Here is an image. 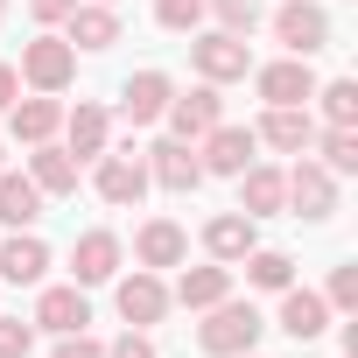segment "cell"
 I'll use <instances>...</instances> for the list:
<instances>
[{
	"mask_svg": "<svg viewBox=\"0 0 358 358\" xmlns=\"http://www.w3.org/2000/svg\"><path fill=\"white\" fill-rule=\"evenodd\" d=\"M260 330H267V323H260V309L225 295V302H211V316L197 323V344H204L211 358H246V351L260 344Z\"/></svg>",
	"mask_w": 358,
	"mask_h": 358,
	"instance_id": "cell-1",
	"label": "cell"
},
{
	"mask_svg": "<svg viewBox=\"0 0 358 358\" xmlns=\"http://www.w3.org/2000/svg\"><path fill=\"white\" fill-rule=\"evenodd\" d=\"M15 78H29L36 92H64L71 78H78V50L64 43V36H36L29 50H22V71Z\"/></svg>",
	"mask_w": 358,
	"mask_h": 358,
	"instance_id": "cell-2",
	"label": "cell"
},
{
	"mask_svg": "<svg viewBox=\"0 0 358 358\" xmlns=\"http://www.w3.org/2000/svg\"><path fill=\"white\" fill-rule=\"evenodd\" d=\"M274 36L288 57H316L330 43V15L316 8V0H281V15H274Z\"/></svg>",
	"mask_w": 358,
	"mask_h": 358,
	"instance_id": "cell-3",
	"label": "cell"
},
{
	"mask_svg": "<svg viewBox=\"0 0 358 358\" xmlns=\"http://www.w3.org/2000/svg\"><path fill=\"white\" fill-rule=\"evenodd\" d=\"M281 183H288V204H295V218H330L337 211V176L323 169V162H295L288 176H281Z\"/></svg>",
	"mask_w": 358,
	"mask_h": 358,
	"instance_id": "cell-4",
	"label": "cell"
},
{
	"mask_svg": "<svg viewBox=\"0 0 358 358\" xmlns=\"http://www.w3.org/2000/svg\"><path fill=\"white\" fill-rule=\"evenodd\" d=\"M190 57H197V71H204V85H232V78H246L253 71V50H246V36H197L190 43Z\"/></svg>",
	"mask_w": 358,
	"mask_h": 358,
	"instance_id": "cell-5",
	"label": "cell"
},
{
	"mask_svg": "<svg viewBox=\"0 0 358 358\" xmlns=\"http://www.w3.org/2000/svg\"><path fill=\"white\" fill-rule=\"evenodd\" d=\"M253 85H260V99H267V106H309V99H316V71H309V57L260 64V71H253Z\"/></svg>",
	"mask_w": 358,
	"mask_h": 358,
	"instance_id": "cell-6",
	"label": "cell"
},
{
	"mask_svg": "<svg viewBox=\"0 0 358 358\" xmlns=\"http://www.w3.org/2000/svg\"><path fill=\"white\" fill-rule=\"evenodd\" d=\"M162 120H169V141H190V148H197V141L218 127V85H197V92H183V99H169Z\"/></svg>",
	"mask_w": 358,
	"mask_h": 358,
	"instance_id": "cell-7",
	"label": "cell"
},
{
	"mask_svg": "<svg viewBox=\"0 0 358 358\" xmlns=\"http://www.w3.org/2000/svg\"><path fill=\"white\" fill-rule=\"evenodd\" d=\"M148 176H155L162 190L190 197V190L204 183V162H197V148H190V141H162V148H148Z\"/></svg>",
	"mask_w": 358,
	"mask_h": 358,
	"instance_id": "cell-8",
	"label": "cell"
},
{
	"mask_svg": "<svg viewBox=\"0 0 358 358\" xmlns=\"http://www.w3.org/2000/svg\"><path fill=\"white\" fill-rule=\"evenodd\" d=\"M120 316H127V330H148V323L169 316V288L155 281V267H134L120 281Z\"/></svg>",
	"mask_w": 358,
	"mask_h": 358,
	"instance_id": "cell-9",
	"label": "cell"
},
{
	"mask_svg": "<svg viewBox=\"0 0 358 358\" xmlns=\"http://www.w3.org/2000/svg\"><path fill=\"white\" fill-rule=\"evenodd\" d=\"M253 141H267L281 155H309L316 148V120H309V106H267V120H260Z\"/></svg>",
	"mask_w": 358,
	"mask_h": 358,
	"instance_id": "cell-10",
	"label": "cell"
},
{
	"mask_svg": "<svg viewBox=\"0 0 358 358\" xmlns=\"http://www.w3.org/2000/svg\"><path fill=\"white\" fill-rule=\"evenodd\" d=\"M253 148H260L253 127H225V120H218V127L204 134V155H197V162H204V176H239V169L253 162Z\"/></svg>",
	"mask_w": 358,
	"mask_h": 358,
	"instance_id": "cell-11",
	"label": "cell"
},
{
	"mask_svg": "<svg viewBox=\"0 0 358 358\" xmlns=\"http://www.w3.org/2000/svg\"><path fill=\"white\" fill-rule=\"evenodd\" d=\"M92 183H99L106 204H141V197H148V169L134 162V148H127V155H99V176H92Z\"/></svg>",
	"mask_w": 358,
	"mask_h": 358,
	"instance_id": "cell-12",
	"label": "cell"
},
{
	"mask_svg": "<svg viewBox=\"0 0 358 358\" xmlns=\"http://www.w3.org/2000/svg\"><path fill=\"white\" fill-rule=\"evenodd\" d=\"M64 29H71V36H64L71 50H113V43H120V15L106 8V0H92V8L78 0V8L64 15Z\"/></svg>",
	"mask_w": 358,
	"mask_h": 358,
	"instance_id": "cell-13",
	"label": "cell"
},
{
	"mask_svg": "<svg viewBox=\"0 0 358 358\" xmlns=\"http://www.w3.org/2000/svg\"><path fill=\"white\" fill-rule=\"evenodd\" d=\"M169 99H176V85H169L162 71H141V78H127L120 113H127V127H148V120H162V113H169Z\"/></svg>",
	"mask_w": 358,
	"mask_h": 358,
	"instance_id": "cell-14",
	"label": "cell"
},
{
	"mask_svg": "<svg viewBox=\"0 0 358 358\" xmlns=\"http://www.w3.org/2000/svg\"><path fill=\"white\" fill-rule=\"evenodd\" d=\"M71 274H78V288L113 281V274H120V239H113V232H85V239L71 246Z\"/></svg>",
	"mask_w": 358,
	"mask_h": 358,
	"instance_id": "cell-15",
	"label": "cell"
},
{
	"mask_svg": "<svg viewBox=\"0 0 358 358\" xmlns=\"http://www.w3.org/2000/svg\"><path fill=\"white\" fill-rule=\"evenodd\" d=\"M29 183H36L43 197H71V190H78V155L36 141V155H29Z\"/></svg>",
	"mask_w": 358,
	"mask_h": 358,
	"instance_id": "cell-16",
	"label": "cell"
},
{
	"mask_svg": "<svg viewBox=\"0 0 358 358\" xmlns=\"http://www.w3.org/2000/svg\"><path fill=\"white\" fill-rule=\"evenodd\" d=\"M281 204H288L281 169H260V162H246V169H239V211H246V218H274Z\"/></svg>",
	"mask_w": 358,
	"mask_h": 358,
	"instance_id": "cell-17",
	"label": "cell"
},
{
	"mask_svg": "<svg viewBox=\"0 0 358 358\" xmlns=\"http://www.w3.org/2000/svg\"><path fill=\"white\" fill-rule=\"evenodd\" d=\"M134 253H141V267H183L190 232L176 225V218H148V225H141V239H134Z\"/></svg>",
	"mask_w": 358,
	"mask_h": 358,
	"instance_id": "cell-18",
	"label": "cell"
},
{
	"mask_svg": "<svg viewBox=\"0 0 358 358\" xmlns=\"http://www.w3.org/2000/svg\"><path fill=\"white\" fill-rule=\"evenodd\" d=\"M260 218H246V211H225V218H211L204 225V253L211 260H246L253 246H260V232H253Z\"/></svg>",
	"mask_w": 358,
	"mask_h": 358,
	"instance_id": "cell-19",
	"label": "cell"
},
{
	"mask_svg": "<svg viewBox=\"0 0 358 358\" xmlns=\"http://www.w3.org/2000/svg\"><path fill=\"white\" fill-rule=\"evenodd\" d=\"M36 323H43V330H57V337L85 330V323H92V302H85V288H78V281H71V288H43V302H36Z\"/></svg>",
	"mask_w": 358,
	"mask_h": 358,
	"instance_id": "cell-20",
	"label": "cell"
},
{
	"mask_svg": "<svg viewBox=\"0 0 358 358\" xmlns=\"http://www.w3.org/2000/svg\"><path fill=\"white\" fill-rule=\"evenodd\" d=\"M323 323H330V302L288 281V288H281V330H288L295 344H309V337H323Z\"/></svg>",
	"mask_w": 358,
	"mask_h": 358,
	"instance_id": "cell-21",
	"label": "cell"
},
{
	"mask_svg": "<svg viewBox=\"0 0 358 358\" xmlns=\"http://www.w3.org/2000/svg\"><path fill=\"white\" fill-rule=\"evenodd\" d=\"M43 274H50V246H43L36 232H15L8 246H0V281L29 288V281H43Z\"/></svg>",
	"mask_w": 358,
	"mask_h": 358,
	"instance_id": "cell-22",
	"label": "cell"
},
{
	"mask_svg": "<svg viewBox=\"0 0 358 358\" xmlns=\"http://www.w3.org/2000/svg\"><path fill=\"white\" fill-rule=\"evenodd\" d=\"M36 218H43V190L29 183V176H8V169H0V225L29 232Z\"/></svg>",
	"mask_w": 358,
	"mask_h": 358,
	"instance_id": "cell-23",
	"label": "cell"
},
{
	"mask_svg": "<svg viewBox=\"0 0 358 358\" xmlns=\"http://www.w3.org/2000/svg\"><path fill=\"white\" fill-rule=\"evenodd\" d=\"M232 295V267H183V281H176V302L183 309H211Z\"/></svg>",
	"mask_w": 358,
	"mask_h": 358,
	"instance_id": "cell-24",
	"label": "cell"
},
{
	"mask_svg": "<svg viewBox=\"0 0 358 358\" xmlns=\"http://www.w3.org/2000/svg\"><path fill=\"white\" fill-rule=\"evenodd\" d=\"M15 113V141H50L57 127H64V106H57V92H43V99H22V106H8Z\"/></svg>",
	"mask_w": 358,
	"mask_h": 358,
	"instance_id": "cell-25",
	"label": "cell"
},
{
	"mask_svg": "<svg viewBox=\"0 0 358 358\" xmlns=\"http://www.w3.org/2000/svg\"><path fill=\"white\" fill-rule=\"evenodd\" d=\"M106 106H78V113H64V134H71V155L78 162H99L106 155Z\"/></svg>",
	"mask_w": 358,
	"mask_h": 358,
	"instance_id": "cell-26",
	"label": "cell"
},
{
	"mask_svg": "<svg viewBox=\"0 0 358 358\" xmlns=\"http://www.w3.org/2000/svg\"><path fill=\"white\" fill-rule=\"evenodd\" d=\"M246 281L281 295V288L295 281V260H288V253H274V246H253V253H246Z\"/></svg>",
	"mask_w": 358,
	"mask_h": 358,
	"instance_id": "cell-27",
	"label": "cell"
},
{
	"mask_svg": "<svg viewBox=\"0 0 358 358\" xmlns=\"http://www.w3.org/2000/svg\"><path fill=\"white\" fill-rule=\"evenodd\" d=\"M316 141H323V169L330 176H358V127H330Z\"/></svg>",
	"mask_w": 358,
	"mask_h": 358,
	"instance_id": "cell-28",
	"label": "cell"
},
{
	"mask_svg": "<svg viewBox=\"0 0 358 358\" xmlns=\"http://www.w3.org/2000/svg\"><path fill=\"white\" fill-rule=\"evenodd\" d=\"M316 99H323V113H330V127H358V85H351V78H337V85H323Z\"/></svg>",
	"mask_w": 358,
	"mask_h": 358,
	"instance_id": "cell-29",
	"label": "cell"
},
{
	"mask_svg": "<svg viewBox=\"0 0 358 358\" xmlns=\"http://www.w3.org/2000/svg\"><path fill=\"white\" fill-rule=\"evenodd\" d=\"M204 8L225 22V36H253L260 29V0H204Z\"/></svg>",
	"mask_w": 358,
	"mask_h": 358,
	"instance_id": "cell-30",
	"label": "cell"
},
{
	"mask_svg": "<svg viewBox=\"0 0 358 358\" xmlns=\"http://www.w3.org/2000/svg\"><path fill=\"white\" fill-rule=\"evenodd\" d=\"M155 22L176 29V36H190V29L204 22V0H155Z\"/></svg>",
	"mask_w": 358,
	"mask_h": 358,
	"instance_id": "cell-31",
	"label": "cell"
},
{
	"mask_svg": "<svg viewBox=\"0 0 358 358\" xmlns=\"http://www.w3.org/2000/svg\"><path fill=\"white\" fill-rule=\"evenodd\" d=\"M36 351V330L15 323V316H0V358H29Z\"/></svg>",
	"mask_w": 358,
	"mask_h": 358,
	"instance_id": "cell-32",
	"label": "cell"
},
{
	"mask_svg": "<svg viewBox=\"0 0 358 358\" xmlns=\"http://www.w3.org/2000/svg\"><path fill=\"white\" fill-rule=\"evenodd\" d=\"M330 309H358V267H337L330 274V295H323Z\"/></svg>",
	"mask_w": 358,
	"mask_h": 358,
	"instance_id": "cell-33",
	"label": "cell"
},
{
	"mask_svg": "<svg viewBox=\"0 0 358 358\" xmlns=\"http://www.w3.org/2000/svg\"><path fill=\"white\" fill-rule=\"evenodd\" d=\"M106 358H155V344H148V330H127V337L106 344Z\"/></svg>",
	"mask_w": 358,
	"mask_h": 358,
	"instance_id": "cell-34",
	"label": "cell"
},
{
	"mask_svg": "<svg viewBox=\"0 0 358 358\" xmlns=\"http://www.w3.org/2000/svg\"><path fill=\"white\" fill-rule=\"evenodd\" d=\"M57 358H106V344L85 337V330H71V337H57Z\"/></svg>",
	"mask_w": 358,
	"mask_h": 358,
	"instance_id": "cell-35",
	"label": "cell"
},
{
	"mask_svg": "<svg viewBox=\"0 0 358 358\" xmlns=\"http://www.w3.org/2000/svg\"><path fill=\"white\" fill-rule=\"evenodd\" d=\"M71 8H78V0H29V15H36V22H64Z\"/></svg>",
	"mask_w": 358,
	"mask_h": 358,
	"instance_id": "cell-36",
	"label": "cell"
},
{
	"mask_svg": "<svg viewBox=\"0 0 358 358\" xmlns=\"http://www.w3.org/2000/svg\"><path fill=\"white\" fill-rule=\"evenodd\" d=\"M15 85H22V78H15V64H0V113L15 106Z\"/></svg>",
	"mask_w": 358,
	"mask_h": 358,
	"instance_id": "cell-37",
	"label": "cell"
},
{
	"mask_svg": "<svg viewBox=\"0 0 358 358\" xmlns=\"http://www.w3.org/2000/svg\"><path fill=\"white\" fill-rule=\"evenodd\" d=\"M0 15H8V0H0Z\"/></svg>",
	"mask_w": 358,
	"mask_h": 358,
	"instance_id": "cell-38",
	"label": "cell"
},
{
	"mask_svg": "<svg viewBox=\"0 0 358 358\" xmlns=\"http://www.w3.org/2000/svg\"><path fill=\"white\" fill-rule=\"evenodd\" d=\"M106 8H113V0H106Z\"/></svg>",
	"mask_w": 358,
	"mask_h": 358,
	"instance_id": "cell-39",
	"label": "cell"
},
{
	"mask_svg": "<svg viewBox=\"0 0 358 358\" xmlns=\"http://www.w3.org/2000/svg\"><path fill=\"white\" fill-rule=\"evenodd\" d=\"M246 358H253V351H246Z\"/></svg>",
	"mask_w": 358,
	"mask_h": 358,
	"instance_id": "cell-40",
	"label": "cell"
}]
</instances>
